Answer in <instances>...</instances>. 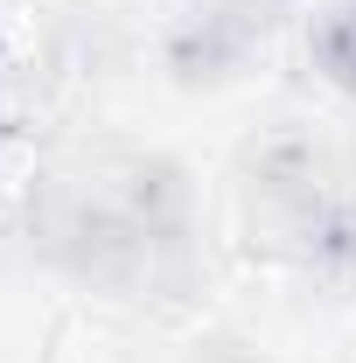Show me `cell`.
I'll list each match as a JSON object with an SVG mask.
<instances>
[{
	"instance_id": "obj_1",
	"label": "cell",
	"mask_w": 356,
	"mask_h": 363,
	"mask_svg": "<svg viewBox=\"0 0 356 363\" xmlns=\"http://www.w3.org/2000/svg\"><path fill=\"white\" fill-rule=\"evenodd\" d=\"M35 245H43L49 266L77 272L105 294H140L154 286V252L147 238L126 224V210L112 196H84V189H43L35 203Z\"/></svg>"
},
{
	"instance_id": "obj_2",
	"label": "cell",
	"mask_w": 356,
	"mask_h": 363,
	"mask_svg": "<svg viewBox=\"0 0 356 363\" xmlns=\"http://www.w3.org/2000/svg\"><path fill=\"white\" fill-rule=\"evenodd\" d=\"M272 28H279V0H189L161 43V63L182 91L230 84L266 49Z\"/></svg>"
},
{
	"instance_id": "obj_3",
	"label": "cell",
	"mask_w": 356,
	"mask_h": 363,
	"mask_svg": "<svg viewBox=\"0 0 356 363\" xmlns=\"http://www.w3.org/2000/svg\"><path fill=\"white\" fill-rule=\"evenodd\" d=\"M112 203L154 252V279L189 272V238H196V182L175 154H126L112 168Z\"/></svg>"
},
{
	"instance_id": "obj_4",
	"label": "cell",
	"mask_w": 356,
	"mask_h": 363,
	"mask_svg": "<svg viewBox=\"0 0 356 363\" xmlns=\"http://www.w3.org/2000/svg\"><path fill=\"white\" fill-rule=\"evenodd\" d=\"M328 189H343V168H335V154L314 133H301V126L266 133L245 154V210H252V224L272 230V245H279V230L294 224L301 210H314Z\"/></svg>"
},
{
	"instance_id": "obj_5",
	"label": "cell",
	"mask_w": 356,
	"mask_h": 363,
	"mask_svg": "<svg viewBox=\"0 0 356 363\" xmlns=\"http://www.w3.org/2000/svg\"><path fill=\"white\" fill-rule=\"evenodd\" d=\"M279 259H294V266L321 279V286H350L356 279V196L350 189H328L314 210H301L294 224L279 230V245H272Z\"/></svg>"
},
{
	"instance_id": "obj_6",
	"label": "cell",
	"mask_w": 356,
	"mask_h": 363,
	"mask_svg": "<svg viewBox=\"0 0 356 363\" xmlns=\"http://www.w3.org/2000/svg\"><path fill=\"white\" fill-rule=\"evenodd\" d=\"M308 56H314V70H321V84H335L343 98H356V0H335V7L314 14Z\"/></svg>"
},
{
	"instance_id": "obj_7",
	"label": "cell",
	"mask_w": 356,
	"mask_h": 363,
	"mask_svg": "<svg viewBox=\"0 0 356 363\" xmlns=\"http://www.w3.org/2000/svg\"><path fill=\"white\" fill-rule=\"evenodd\" d=\"M0 63H7V21H0Z\"/></svg>"
},
{
	"instance_id": "obj_8",
	"label": "cell",
	"mask_w": 356,
	"mask_h": 363,
	"mask_svg": "<svg viewBox=\"0 0 356 363\" xmlns=\"http://www.w3.org/2000/svg\"><path fill=\"white\" fill-rule=\"evenodd\" d=\"M0 147H7V112H0Z\"/></svg>"
}]
</instances>
